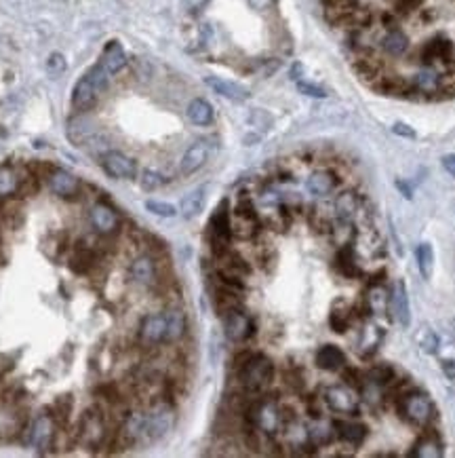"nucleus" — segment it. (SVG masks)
<instances>
[{"mask_svg":"<svg viewBox=\"0 0 455 458\" xmlns=\"http://www.w3.org/2000/svg\"><path fill=\"white\" fill-rule=\"evenodd\" d=\"M274 366L266 355H244L238 362V382L244 391L257 393L270 384Z\"/></svg>","mask_w":455,"mask_h":458,"instance_id":"nucleus-1","label":"nucleus"},{"mask_svg":"<svg viewBox=\"0 0 455 458\" xmlns=\"http://www.w3.org/2000/svg\"><path fill=\"white\" fill-rule=\"evenodd\" d=\"M401 414L413 424V427L426 429L436 420V410L434 404L430 402L428 395L419 391H413L409 395H405L401 399Z\"/></svg>","mask_w":455,"mask_h":458,"instance_id":"nucleus-2","label":"nucleus"},{"mask_svg":"<svg viewBox=\"0 0 455 458\" xmlns=\"http://www.w3.org/2000/svg\"><path fill=\"white\" fill-rule=\"evenodd\" d=\"M247 418L253 429L264 435H274L283 424V414L274 399H257L247 408Z\"/></svg>","mask_w":455,"mask_h":458,"instance_id":"nucleus-3","label":"nucleus"},{"mask_svg":"<svg viewBox=\"0 0 455 458\" xmlns=\"http://www.w3.org/2000/svg\"><path fill=\"white\" fill-rule=\"evenodd\" d=\"M173 422H175V416H173L171 406H167V404L154 406V408L146 414L142 441H144V444H152V441L162 439V437L173 429Z\"/></svg>","mask_w":455,"mask_h":458,"instance_id":"nucleus-4","label":"nucleus"},{"mask_svg":"<svg viewBox=\"0 0 455 458\" xmlns=\"http://www.w3.org/2000/svg\"><path fill=\"white\" fill-rule=\"evenodd\" d=\"M230 239H232V224H230L228 203L224 201L215 211V216L211 218V222H209V241H211L215 256L230 249Z\"/></svg>","mask_w":455,"mask_h":458,"instance_id":"nucleus-5","label":"nucleus"},{"mask_svg":"<svg viewBox=\"0 0 455 458\" xmlns=\"http://www.w3.org/2000/svg\"><path fill=\"white\" fill-rule=\"evenodd\" d=\"M230 224H232V235L238 239H251L257 233L260 220H257V214H255V207L251 205V201L242 199L236 205L234 214L230 216Z\"/></svg>","mask_w":455,"mask_h":458,"instance_id":"nucleus-6","label":"nucleus"},{"mask_svg":"<svg viewBox=\"0 0 455 458\" xmlns=\"http://www.w3.org/2000/svg\"><path fill=\"white\" fill-rule=\"evenodd\" d=\"M409 89L411 93L419 95H436L445 89L443 85V74L436 65L422 63V68H417L415 74L409 79Z\"/></svg>","mask_w":455,"mask_h":458,"instance_id":"nucleus-7","label":"nucleus"},{"mask_svg":"<svg viewBox=\"0 0 455 458\" xmlns=\"http://www.w3.org/2000/svg\"><path fill=\"white\" fill-rule=\"evenodd\" d=\"M325 404L329 406V410L337 412V414H343V416H355L359 412V402L355 397L352 391H348L346 386H339V384H333V386H327L325 393Z\"/></svg>","mask_w":455,"mask_h":458,"instance_id":"nucleus-8","label":"nucleus"},{"mask_svg":"<svg viewBox=\"0 0 455 458\" xmlns=\"http://www.w3.org/2000/svg\"><path fill=\"white\" fill-rule=\"evenodd\" d=\"M101 165L103 171H106L110 178H118V180H133L137 174V165L135 160L129 158L123 152H106L101 156Z\"/></svg>","mask_w":455,"mask_h":458,"instance_id":"nucleus-9","label":"nucleus"},{"mask_svg":"<svg viewBox=\"0 0 455 458\" xmlns=\"http://www.w3.org/2000/svg\"><path fill=\"white\" fill-rule=\"evenodd\" d=\"M222 321H224L226 336L232 342H242L253 334V323L247 315L242 313V309H236V311H230V313L222 315Z\"/></svg>","mask_w":455,"mask_h":458,"instance_id":"nucleus-10","label":"nucleus"},{"mask_svg":"<svg viewBox=\"0 0 455 458\" xmlns=\"http://www.w3.org/2000/svg\"><path fill=\"white\" fill-rule=\"evenodd\" d=\"M453 53L455 47L447 37H434L430 39L424 47H422V63L428 65H438V63H451L453 61Z\"/></svg>","mask_w":455,"mask_h":458,"instance_id":"nucleus-11","label":"nucleus"},{"mask_svg":"<svg viewBox=\"0 0 455 458\" xmlns=\"http://www.w3.org/2000/svg\"><path fill=\"white\" fill-rule=\"evenodd\" d=\"M377 47L383 55L399 59L409 51V37L399 25H390V28L383 30V34L377 41Z\"/></svg>","mask_w":455,"mask_h":458,"instance_id":"nucleus-12","label":"nucleus"},{"mask_svg":"<svg viewBox=\"0 0 455 458\" xmlns=\"http://www.w3.org/2000/svg\"><path fill=\"white\" fill-rule=\"evenodd\" d=\"M209 154H211V144H209V140H198V142H194V144L184 152V156H182L180 171H182L184 176H192L194 171H198V169L204 165Z\"/></svg>","mask_w":455,"mask_h":458,"instance_id":"nucleus-13","label":"nucleus"},{"mask_svg":"<svg viewBox=\"0 0 455 458\" xmlns=\"http://www.w3.org/2000/svg\"><path fill=\"white\" fill-rule=\"evenodd\" d=\"M333 427H335V435L343 444H350V446H355V448L363 446L367 435H369L365 424L361 420H352V418H350V420H346V418L343 420H335Z\"/></svg>","mask_w":455,"mask_h":458,"instance_id":"nucleus-14","label":"nucleus"},{"mask_svg":"<svg viewBox=\"0 0 455 458\" xmlns=\"http://www.w3.org/2000/svg\"><path fill=\"white\" fill-rule=\"evenodd\" d=\"M165 334H167L165 313L148 315L142 321V327H139V338H142L144 344H160V342H165Z\"/></svg>","mask_w":455,"mask_h":458,"instance_id":"nucleus-15","label":"nucleus"},{"mask_svg":"<svg viewBox=\"0 0 455 458\" xmlns=\"http://www.w3.org/2000/svg\"><path fill=\"white\" fill-rule=\"evenodd\" d=\"M91 224L97 233L101 235H112L116 228H118V216L114 214L112 207L103 205V203H97L91 207Z\"/></svg>","mask_w":455,"mask_h":458,"instance_id":"nucleus-16","label":"nucleus"},{"mask_svg":"<svg viewBox=\"0 0 455 458\" xmlns=\"http://www.w3.org/2000/svg\"><path fill=\"white\" fill-rule=\"evenodd\" d=\"M367 309L371 315H377V317H386V313L390 311V291L383 283H373L369 289H367Z\"/></svg>","mask_w":455,"mask_h":458,"instance_id":"nucleus-17","label":"nucleus"},{"mask_svg":"<svg viewBox=\"0 0 455 458\" xmlns=\"http://www.w3.org/2000/svg\"><path fill=\"white\" fill-rule=\"evenodd\" d=\"M390 304H392V313H394V319L403 325V327H409L411 323V311H409V296H407V287L405 283L399 279L390 291Z\"/></svg>","mask_w":455,"mask_h":458,"instance_id":"nucleus-18","label":"nucleus"},{"mask_svg":"<svg viewBox=\"0 0 455 458\" xmlns=\"http://www.w3.org/2000/svg\"><path fill=\"white\" fill-rule=\"evenodd\" d=\"M346 355L339 346L335 344H325L317 351V366L327 370V372H339L346 370Z\"/></svg>","mask_w":455,"mask_h":458,"instance_id":"nucleus-19","label":"nucleus"},{"mask_svg":"<svg viewBox=\"0 0 455 458\" xmlns=\"http://www.w3.org/2000/svg\"><path fill=\"white\" fill-rule=\"evenodd\" d=\"M97 95H99V93H97V89H95L93 81L89 79V74H85V76L76 83V87H74V91H72V104H74L76 110H89V108L95 106Z\"/></svg>","mask_w":455,"mask_h":458,"instance_id":"nucleus-20","label":"nucleus"},{"mask_svg":"<svg viewBox=\"0 0 455 458\" xmlns=\"http://www.w3.org/2000/svg\"><path fill=\"white\" fill-rule=\"evenodd\" d=\"M204 83L211 87L215 93L228 97V100H232V102L249 100V91L244 87H240V85H236V83H232V81H226V79H220V76H207Z\"/></svg>","mask_w":455,"mask_h":458,"instance_id":"nucleus-21","label":"nucleus"},{"mask_svg":"<svg viewBox=\"0 0 455 458\" xmlns=\"http://www.w3.org/2000/svg\"><path fill=\"white\" fill-rule=\"evenodd\" d=\"M308 441L317 448H323V446H329L337 435H335V427L333 422L329 420H323V418H317L314 422L308 424Z\"/></svg>","mask_w":455,"mask_h":458,"instance_id":"nucleus-22","label":"nucleus"},{"mask_svg":"<svg viewBox=\"0 0 455 458\" xmlns=\"http://www.w3.org/2000/svg\"><path fill=\"white\" fill-rule=\"evenodd\" d=\"M306 188L310 194L327 196L337 188V178H335V174H331L327 169H319V171L310 174V178L306 180Z\"/></svg>","mask_w":455,"mask_h":458,"instance_id":"nucleus-23","label":"nucleus"},{"mask_svg":"<svg viewBox=\"0 0 455 458\" xmlns=\"http://www.w3.org/2000/svg\"><path fill=\"white\" fill-rule=\"evenodd\" d=\"M409 454L413 458H438L443 456V441L436 433H426L413 444Z\"/></svg>","mask_w":455,"mask_h":458,"instance_id":"nucleus-24","label":"nucleus"},{"mask_svg":"<svg viewBox=\"0 0 455 458\" xmlns=\"http://www.w3.org/2000/svg\"><path fill=\"white\" fill-rule=\"evenodd\" d=\"M101 65L110 74H116V72H120L125 68V65H127V53H125L120 43L110 41L106 45V49H103V57H101Z\"/></svg>","mask_w":455,"mask_h":458,"instance_id":"nucleus-25","label":"nucleus"},{"mask_svg":"<svg viewBox=\"0 0 455 458\" xmlns=\"http://www.w3.org/2000/svg\"><path fill=\"white\" fill-rule=\"evenodd\" d=\"M131 277L139 285H152L156 279V267L150 256H139L131 264Z\"/></svg>","mask_w":455,"mask_h":458,"instance_id":"nucleus-26","label":"nucleus"},{"mask_svg":"<svg viewBox=\"0 0 455 458\" xmlns=\"http://www.w3.org/2000/svg\"><path fill=\"white\" fill-rule=\"evenodd\" d=\"M49 186H51V190H53L55 194H59V196H72V194L78 192V180H76L72 174L63 171V169H57V171L51 174Z\"/></svg>","mask_w":455,"mask_h":458,"instance_id":"nucleus-27","label":"nucleus"},{"mask_svg":"<svg viewBox=\"0 0 455 458\" xmlns=\"http://www.w3.org/2000/svg\"><path fill=\"white\" fill-rule=\"evenodd\" d=\"M51 437H53V422H51V418L41 416L30 429V444L36 446L39 450H45V448H49Z\"/></svg>","mask_w":455,"mask_h":458,"instance_id":"nucleus-28","label":"nucleus"},{"mask_svg":"<svg viewBox=\"0 0 455 458\" xmlns=\"http://www.w3.org/2000/svg\"><path fill=\"white\" fill-rule=\"evenodd\" d=\"M165 317H167L165 342H178L186 332V315L180 309H169L165 311Z\"/></svg>","mask_w":455,"mask_h":458,"instance_id":"nucleus-29","label":"nucleus"},{"mask_svg":"<svg viewBox=\"0 0 455 458\" xmlns=\"http://www.w3.org/2000/svg\"><path fill=\"white\" fill-rule=\"evenodd\" d=\"M333 209H335V216L337 218H346V220H352L357 216V211L361 209V199L355 194V192H341L335 196V203H333Z\"/></svg>","mask_w":455,"mask_h":458,"instance_id":"nucleus-30","label":"nucleus"},{"mask_svg":"<svg viewBox=\"0 0 455 458\" xmlns=\"http://www.w3.org/2000/svg\"><path fill=\"white\" fill-rule=\"evenodd\" d=\"M329 233L333 237V241L343 247V245H350L355 241V235H357V226L346 220V218H335L333 224H329Z\"/></svg>","mask_w":455,"mask_h":458,"instance_id":"nucleus-31","label":"nucleus"},{"mask_svg":"<svg viewBox=\"0 0 455 458\" xmlns=\"http://www.w3.org/2000/svg\"><path fill=\"white\" fill-rule=\"evenodd\" d=\"M381 338H383V334H381L379 327H375V325H365L363 330H361L359 344H357L359 353H361L363 357H371V355L377 351Z\"/></svg>","mask_w":455,"mask_h":458,"instance_id":"nucleus-32","label":"nucleus"},{"mask_svg":"<svg viewBox=\"0 0 455 458\" xmlns=\"http://www.w3.org/2000/svg\"><path fill=\"white\" fill-rule=\"evenodd\" d=\"M188 118L198 125V127H207L213 123V108L211 104H209L207 100H200V97H196V100H192L188 104Z\"/></svg>","mask_w":455,"mask_h":458,"instance_id":"nucleus-33","label":"nucleus"},{"mask_svg":"<svg viewBox=\"0 0 455 458\" xmlns=\"http://www.w3.org/2000/svg\"><path fill=\"white\" fill-rule=\"evenodd\" d=\"M335 262H337L335 267H337L339 275H343V277H348V279H357V277L361 275V269H359V264H357L355 251L350 249V245L339 247V253H337Z\"/></svg>","mask_w":455,"mask_h":458,"instance_id":"nucleus-34","label":"nucleus"},{"mask_svg":"<svg viewBox=\"0 0 455 458\" xmlns=\"http://www.w3.org/2000/svg\"><path fill=\"white\" fill-rule=\"evenodd\" d=\"M204 194H207V188L200 186V188L192 190L190 194H186L184 199H182L180 209H182V216H184L186 220L196 218V216L202 211V207H204Z\"/></svg>","mask_w":455,"mask_h":458,"instance_id":"nucleus-35","label":"nucleus"},{"mask_svg":"<svg viewBox=\"0 0 455 458\" xmlns=\"http://www.w3.org/2000/svg\"><path fill=\"white\" fill-rule=\"evenodd\" d=\"M359 393H361L363 402H365L369 408H373V410L381 408V404L386 402V397H383V386H381V384H375V382H371V380H367V378L361 382Z\"/></svg>","mask_w":455,"mask_h":458,"instance_id":"nucleus-36","label":"nucleus"},{"mask_svg":"<svg viewBox=\"0 0 455 458\" xmlns=\"http://www.w3.org/2000/svg\"><path fill=\"white\" fill-rule=\"evenodd\" d=\"M329 323L337 334L346 332L348 327L352 325V309H350L348 304H343V302H337L333 306L331 315H329Z\"/></svg>","mask_w":455,"mask_h":458,"instance_id":"nucleus-37","label":"nucleus"},{"mask_svg":"<svg viewBox=\"0 0 455 458\" xmlns=\"http://www.w3.org/2000/svg\"><path fill=\"white\" fill-rule=\"evenodd\" d=\"M103 437V422L99 416L89 412L83 420V439L89 444H97Z\"/></svg>","mask_w":455,"mask_h":458,"instance_id":"nucleus-38","label":"nucleus"},{"mask_svg":"<svg viewBox=\"0 0 455 458\" xmlns=\"http://www.w3.org/2000/svg\"><path fill=\"white\" fill-rule=\"evenodd\" d=\"M417 267L424 279H430L434 273V249L430 243H422L417 247Z\"/></svg>","mask_w":455,"mask_h":458,"instance_id":"nucleus-39","label":"nucleus"},{"mask_svg":"<svg viewBox=\"0 0 455 458\" xmlns=\"http://www.w3.org/2000/svg\"><path fill=\"white\" fill-rule=\"evenodd\" d=\"M17 190H19L17 174L9 165H3V167H0V196H11Z\"/></svg>","mask_w":455,"mask_h":458,"instance_id":"nucleus-40","label":"nucleus"},{"mask_svg":"<svg viewBox=\"0 0 455 458\" xmlns=\"http://www.w3.org/2000/svg\"><path fill=\"white\" fill-rule=\"evenodd\" d=\"M392 376H394V370H392L390 366H375L373 370H369L367 380H371V382H375V384H381V386H386V384L392 382Z\"/></svg>","mask_w":455,"mask_h":458,"instance_id":"nucleus-41","label":"nucleus"},{"mask_svg":"<svg viewBox=\"0 0 455 458\" xmlns=\"http://www.w3.org/2000/svg\"><path fill=\"white\" fill-rule=\"evenodd\" d=\"M146 209L150 214L158 216V218H175L178 216V209H175L171 203H162V201H154V199L146 201Z\"/></svg>","mask_w":455,"mask_h":458,"instance_id":"nucleus-42","label":"nucleus"},{"mask_svg":"<svg viewBox=\"0 0 455 458\" xmlns=\"http://www.w3.org/2000/svg\"><path fill=\"white\" fill-rule=\"evenodd\" d=\"M139 184H142V188H144V190L152 192V190H156V188H160V186L165 184V178H162L158 171L146 169V171L142 174V178H139Z\"/></svg>","mask_w":455,"mask_h":458,"instance_id":"nucleus-43","label":"nucleus"},{"mask_svg":"<svg viewBox=\"0 0 455 458\" xmlns=\"http://www.w3.org/2000/svg\"><path fill=\"white\" fill-rule=\"evenodd\" d=\"M65 68H67V61H65V57H63L61 53H51V55H49V59H47V72H49L51 76L63 74Z\"/></svg>","mask_w":455,"mask_h":458,"instance_id":"nucleus-44","label":"nucleus"},{"mask_svg":"<svg viewBox=\"0 0 455 458\" xmlns=\"http://www.w3.org/2000/svg\"><path fill=\"white\" fill-rule=\"evenodd\" d=\"M297 89H299V93H304L308 97H317V100L327 97V91L321 85H314V83H308V81H297Z\"/></svg>","mask_w":455,"mask_h":458,"instance_id":"nucleus-45","label":"nucleus"},{"mask_svg":"<svg viewBox=\"0 0 455 458\" xmlns=\"http://www.w3.org/2000/svg\"><path fill=\"white\" fill-rule=\"evenodd\" d=\"M419 344H422V348L426 351V353H436V348H438V338H436V334L434 332H424V336H422V340H419Z\"/></svg>","mask_w":455,"mask_h":458,"instance_id":"nucleus-46","label":"nucleus"},{"mask_svg":"<svg viewBox=\"0 0 455 458\" xmlns=\"http://www.w3.org/2000/svg\"><path fill=\"white\" fill-rule=\"evenodd\" d=\"M390 3H392V7H394L396 11L407 13V11H411V9L419 7V3H422V0H390Z\"/></svg>","mask_w":455,"mask_h":458,"instance_id":"nucleus-47","label":"nucleus"},{"mask_svg":"<svg viewBox=\"0 0 455 458\" xmlns=\"http://www.w3.org/2000/svg\"><path fill=\"white\" fill-rule=\"evenodd\" d=\"M392 131H394L396 136H401V138H409V140L415 138V131H413L409 125H405V123H396V125L392 127Z\"/></svg>","mask_w":455,"mask_h":458,"instance_id":"nucleus-48","label":"nucleus"},{"mask_svg":"<svg viewBox=\"0 0 455 458\" xmlns=\"http://www.w3.org/2000/svg\"><path fill=\"white\" fill-rule=\"evenodd\" d=\"M441 368H443V374H445L451 382H455V359H445V362L441 364Z\"/></svg>","mask_w":455,"mask_h":458,"instance_id":"nucleus-49","label":"nucleus"},{"mask_svg":"<svg viewBox=\"0 0 455 458\" xmlns=\"http://www.w3.org/2000/svg\"><path fill=\"white\" fill-rule=\"evenodd\" d=\"M443 167H445V171H447L449 176H453V178H455V152H453V154L443 156Z\"/></svg>","mask_w":455,"mask_h":458,"instance_id":"nucleus-50","label":"nucleus"},{"mask_svg":"<svg viewBox=\"0 0 455 458\" xmlns=\"http://www.w3.org/2000/svg\"><path fill=\"white\" fill-rule=\"evenodd\" d=\"M247 3H249V7L255 9V11H266V9L272 5V0H247Z\"/></svg>","mask_w":455,"mask_h":458,"instance_id":"nucleus-51","label":"nucleus"},{"mask_svg":"<svg viewBox=\"0 0 455 458\" xmlns=\"http://www.w3.org/2000/svg\"><path fill=\"white\" fill-rule=\"evenodd\" d=\"M291 74H293V79H299V76H297V74H301V65H299V63L293 65V72H291Z\"/></svg>","mask_w":455,"mask_h":458,"instance_id":"nucleus-52","label":"nucleus"}]
</instances>
